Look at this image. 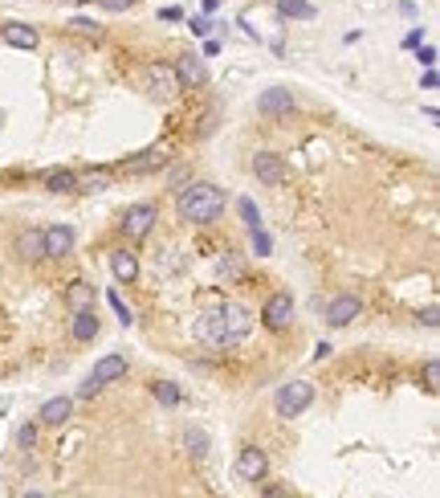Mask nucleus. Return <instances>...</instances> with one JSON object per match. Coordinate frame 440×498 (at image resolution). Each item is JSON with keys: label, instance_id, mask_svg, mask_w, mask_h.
Instances as JSON below:
<instances>
[{"label": "nucleus", "instance_id": "nucleus-21", "mask_svg": "<svg viewBox=\"0 0 440 498\" xmlns=\"http://www.w3.org/2000/svg\"><path fill=\"white\" fill-rule=\"evenodd\" d=\"M278 13L281 17H294V21H310L314 17V4L310 0H278Z\"/></svg>", "mask_w": 440, "mask_h": 498}, {"label": "nucleus", "instance_id": "nucleus-33", "mask_svg": "<svg viewBox=\"0 0 440 498\" xmlns=\"http://www.w3.org/2000/svg\"><path fill=\"white\" fill-rule=\"evenodd\" d=\"M98 4H102L106 13H127V8H131L135 0H98Z\"/></svg>", "mask_w": 440, "mask_h": 498}, {"label": "nucleus", "instance_id": "nucleus-42", "mask_svg": "<svg viewBox=\"0 0 440 498\" xmlns=\"http://www.w3.org/2000/svg\"><path fill=\"white\" fill-rule=\"evenodd\" d=\"M66 4H90V0H66Z\"/></svg>", "mask_w": 440, "mask_h": 498}, {"label": "nucleus", "instance_id": "nucleus-1", "mask_svg": "<svg viewBox=\"0 0 440 498\" xmlns=\"http://www.w3.org/2000/svg\"><path fill=\"white\" fill-rule=\"evenodd\" d=\"M249 327H253V319L241 303H220L216 310H208L200 319V339L212 343V347H236L249 335Z\"/></svg>", "mask_w": 440, "mask_h": 498}, {"label": "nucleus", "instance_id": "nucleus-37", "mask_svg": "<svg viewBox=\"0 0 440 498\" xmlns=\"http://www.w3.org/2000/svg\"><path fill=\"white\" fill-rule=\"evenodd\" d=\"M420 323H424V327H437V323H440V319H437V307L424 310V314H420Z\"/></svg>", "mask_w": 440, "mask_h": 498}, {"label": "nucleus", "instance_id": "nucleus-34", "mask_svg": "<svg viewBox=\"0 0 440 498\" xmlns=\"http://www.w3.org/2000/svg\"><path fill=\"white\" fill-rule=\"evenodd\" d=\"M21 445H24V450H33V445H37V425H24L21 429Z\"/></svg>", "mask_w": 440, "mask_h": 498}, {"label": "nucleus", "instance_id": "nucleus-32", "mask_svg": "<svg viewBox=\"0 0 440 498\" xmlns=\"http://www.w3.org/2000/svg\"><path fill=\"white\" fill-rule=\"evenodd\" d=\"M187 25H192V33H196V37H208V29H212V21H208V17H192Z\"/></svg>", "mask_w": 440, "mask_h": 498}, {"label": "nucleus", "instance_id": "nucleus-27", "mask_svg": "<svg viewBox=\"0 0 440 498\" xmlns=\"http://www.w3.org/2000/svg\"><path fill=\"white\" fill-rule=\"evenodd\" d=\"M241 270H245V265H241V261L232 258V254H225V258H220V278H225V282L241 278Z\"/></svg>", "mask_w": 440, "mask_h": 498}, {"label": "nucleus", "instance_id": "nucleus-40", "mask_svg": "<svg viewBox=\"0 0 440 498\" xmlns=\"http://www.w3.org/2000/svg\"><path fill=\"white\" fill-rule=\"evenodd\" d=\"M220 53V41H204V57H216Z\"/></svg>", "mask_w": 440, "mask_h": 498}, {"label": "nucleus", "instance_id": "nucleus-41", "mask_svg": "<svg viewBox=\"0 0 440 498\" xmlns=\"http://www.w3.org/2000/svg\"><path fill=\"white\" fill-rule=\"evenodd\" d=\"M220 8V0H204V13H216Z\"/></svg>", "mask_w": 440, "mask_h": 498}, {"label": "nucleus", "instance_id": "nucleus-14", "mask_svg": "<svg viewBox=\"0 0 440 498\" xmlns=\"http://www.w3.org/2000/svg\"><path fill=\"white\" fill-rule=\"evenodd\" d=\"M163 164H167V151H159V147H155V151H143L139 160H122V164H118V172L143 176V172H155V167H163Z\"/></svg>", "mask_w": 440, "mask_h": 498}, {"label": "nucleus", "instance_id": "nucleus-12", "mask_svg": "<svg viewBox=\"0 0 440 498\" xmlns=\"http://www.w3.org/2000/svg\"><path fill=\"white\" fill-rule=\"evenodd\" d=\"M41 233H45V258H70L73 254V229L53 225V229H41Z\"/></svg>", "mask_w": 440, "mask_h": 498}, {"label": "nucleus", "instance_id": "nucleus-5", "mask_svg": "<svg viewBox=\"0 0 440 498\" xmlns=\"http://www.w3.org/2000/svg\"><path fill=\"white\" fill-rule=\"evenodd\" d=\"M155 221H159V213H155V205H147V200H139V205H131L127 213H122V233L127 237L143 241L151 229H155Z\"/></svg>", "mask_w": 440, "mask_h": 498}, {"label": "nucleus", "instance_id": "nucleus-28", "mask_svg": "<svg viewBox=\"0 0 440 498\" xmlns=\"http://www.w3.org/2000/svg\"><path fill=\"white\" fill-rule=\"evenodd\" d=\"M249 233H253V249H257V258H265V254L274 249V241H269V233H265L261 225H257V229H249Z\"/></svg>", "mask_w": 440, "mask_h": 498}, {"label": "nucleus", "instance_id": "nucleus-8", "mask_svg": "<svg viewBox=\"0 0 440 498\" xmlns=\"http://www.w3.org/2000/svg\"><path fill=\"white\" fill-rule=\"evenodd\" d=\"M261 319H265L269 331H285L290 319H294V298H290V294H269V303H265V310H261Z\"/></svg>", "mask_w": 440, "mask_h": 498}, {"label": "nucleus", "instance_id": "nucleus-10", "mask_svg": "<svg viewBox=\"0 0 440 498\" xmlns=\"http://www.w3.org/2000/svg\"><path fill=\"white\" fill-rule=\"evenodd\" d=\"M253 176L261 180V184H281V180H285V164H281V155H274V151L253 155Z\"/></svg>", "mask_w": 440, "mask_h": 498}, {"label": "nucleus", "instance_id": "nucleus-36", "mask_svg": "<svg viewBox=\"0 0 440 498\" xmlns=\"http://www.w3.org/2000/svg\"><path fill=\"white\" fill-rule=\"evenodd\" d=\"M440 78H437V70H432V66H428V70H424V78H420V86H424V90H432V86H437Z\"/></svg>", "mask_w": 440, "mask_h": 498}, {"label": "nucleus", "instance_id": "nucleus-38", "mask_svg": "<svg viewBox=\"0 0 440 498\" xmlns=\"http://www.w3.org/2000/svg\"><path fill=\"white\" fill-rule=\"evenodd\" d=\"M159 17H163V21H180V17H184V13H180V8H176V4H167V8H163Z\"/></svg>", "mask_w": 440, "mask_h": 498}, {"label": "nucleus", "instance_id": "nucleus-17", "mask_svg": "<svg viewBox=\"0 0 440 498\" xmlns=\"http://www.w3.org/2000/svg\"><path fill=\"white\" fill-rule=\"evenodd\" d=\"M70 413H73L70 396H53V401L41 404V421H45V425H66V421H70Z\"/></svg>", "mask_w": 440, "mask_h": 498}, {"label": "nucleus", "instance_id": "nucleus-9", "mask_svg": "<svg viewBox=\"0 0 440 498\" xmlns=\"http://www.w3.org/2000/svg\"><path fill=\"white\" fill-rule=\"evenodd\" d=\"M359 310H363V303H359L355 294H339V298L326 307V323H330V327H347L350 319H359Z\"/></svg>", "mask_w": 440, "mask_h": 498}, {"label": "nucleus", "instance_id": "nucleus-20", "mask_svg": "<svg viewBox=\"0 0 440 498\" xmlns=\"http://www.w3.org/2000/svg\"><path fill=\"white\" fill-rule=\"evenodd\" d=\"M45 188L49 192H78V172H70V167H53V172H45Z\"/></svg>", "mask_w": 440, "mask_h": 498}, {"label": "nucleus", "instance_id": "nucleus-6", "mask_svg": "<svg viewBox=\"0 0 440 498\" xmlns=\"http://www.w3.org/2000/svg\"><path fill=\"white\" fill-rule=\"evenodd\" d=\"M143 82H147V90L155 98H176L184 86H180V78H176V70L171 66H163V62H151L147 70H143Z\"/></svg>", "mask_w": 440, "mask_h": 498}, {"label": "nucleus", "instance_id": "nucleus-25", "mask_svg": "<svg viewBox=\"0 0 440 498\" xmlns=\"http://www.w3.org/2000/svg\"><path fill=\"white\" fill-rule=\"evenodd\" d=\"M236 213H241V221H245L249 229H257V225H261V213H257V205L249 200V196H241V200H236Z\"/></svg>", "mask_w": 440, "mask_h": 498}, {"label": "nucleus", "instance_id": "nucleus-35", "mask_svg": "<svg viewBox=\"0 0 440 498\" xmlns=\"http://www.w3.org/2000/svg\"><path fill=\"white\" fill-rule=\"evenodd\" d=\"M420 66H437V49H432V46L420 49Z\"/></svg>", "mask_w": 440, "mask_h": 498}, {"label": "nucleus", "instance_id": "nucleus-30", "mask_svg": "<svg viewBox=\"0 0 440 498\" xmlns=\"http://www.w3.org/2000/svg\"><path fill=\"white\" fill-rule=\"evenodd\" d=\"M70 29H73V33H86V37H98V25H94L90 17H73Z\"/></svg>", "mask_w": 440, "mask_h": 498}, {"label": "nucleus", "instance_id": "nucleus-39", "mask_svg": "<svg viewBox=\"0 0 440 498\" xmlns=\"http://www.w3.org/2000/svg\"><path fill=\"white\" fill-rule=\"evenodd\" d=\"M420 37H424V33H420V29H412V33L404 37V46H408V49H416V46H420Z\"/></svg>", "mask_w": 440, "mask_h": 498}, {"label": "nucleus", "instance_id": "nucleus-26", "mask_svg": "<svg viewBox=\"0 0 440 498\" xmlns=\"http://www.w3.org/2000/svg\"><path fill=\"white\" fill-rule=\"evenodd\" d=\"M155 396H159V404H167V408L180 404V384H167V380H163V384H155Z\"/></svg>", "mask_w": 440, "mask_h": 498}, {"label": "nucleus", "instance_id": "nucleus-24", "mask_svg": "<svg viewBox=\"0 0 440 498\" xmlns=\"http://www.w3.org/2000/svg\"><path fill=\"white\" fill-rule=\"evenodd\" d=\"M111 184V172H90V176H78V188L82 192H102Z\"/></svg>", "mask_w": 440, "mask_h": 498}, {"label": "nucleus", "instance_id": "nucleus-19", "mask_svg": "<svg viewBox=\"0 0 440 498\" xmlns=\"http://www.w3.org/2000/svg\"><path fill=\"white\" fill-rule=\"evenodd\" d=\"M176 78H180V86H200V82H204V62H200L196 53L180 57V66H176Z\"/></svg>", "mask_w": 440, "mask_h": 498}, {"label": "nucleus", "instance_id": "nucleus-3", "mask_svg": "<svg viewBox=\"0 0 440 498\" xmlns=\"http://www.w3.org/2000/svg\"><path fill=\"white\" fill-rule=\"evenodd\" d=\"M127 376V356H102L98 364H94V372L86 376V384L78 388V396L82 401H90V396H98L106 384H115V380Z\"/></svg>", "mask_w": 440, "mask_h": 498}, {"label": "nucleus", "instance_id": "nucleus-31", "mask_svg": "<svg viewBox=\"0 0 440 498\" xmlns=\"http://www.w3.org/2000/svg\"><path fill=\"white\" fill-rule=\"evenodd\" d=\"M424 380H428V388L437 392V380H440V364H437V359H428V364H424Z\"/></svg>", "mask_w": 440, "mask_h": 498}, {"label": "nucleus", "instance_id": "nucleus-16", "mask_svg": "<svg viewBox=\"0 0 440 498\" xmlns=\"http://www.w3.org/2000/svg\"><path fill=\"white\" fill-rule=\"evenodd\" d=\"M98 327H102V323H98V314H94L90 307L86 310H73V339H78V343H90L94 335H98Z\"/></svg>", "mask_w": 440, "mask_h": 498}, {"label": "nucleus", "instance_id": "nucleus-7", "mask_svg": "<svg viewBox=\"0 0 440 498\" xmlns=\"http://www.w3.org/2000/svg\"><path fill=\"white\" fill-rule=\"evenodd\" d=\"M265 470H269V457H265V450L245 445V450L236 453V478H241V482H261V478H265Z\"/></svg>", "mask_w": 440, "mask_h": 498}, {"label": "nucleus", "instance_id": "nucleus-18", "mask_svg": "<svg viewBox=\"0 0 440 498\" xmlns=\"http://www.w3.org/2000/svg\"><path fill=\"white\" fill-rule=\"evenodd\" d=\"M111 270H115L118 282H135L139 278V258L127 254V249H118V254H111Z\"/></svg>", "mask_w": 440, "mask_h": 498}, {"label": "nucleus", "instance_id": "nucleus-13", "mask_svg": "<svg viewBox=\"0 0 440 498\" xmlns=\"http://www.w3.org/2000/svg\"><path fill=\"white\" fill-rule=\"evenodd\" d=\"M0 37H4V46H13V49H33V46H37V29L24 25V21L0 25Z\"/></svg>", "mask_w": 440, "mask_h": 498}, {"label": "nucleus", "instance_id": "nucleus-4", "mask_svg": "<svg viewBox=\"0 0 440 498\" xmlns=\"http://www.w3.org/2000/svg\"><path fill=\"white\" fill-rule=\"evenodd\" d=\"M310 404H314V384H310V380H290V384H281L278 396H274L278 417H298Z\"/></svg>", "mask_w": 440, "mask_h": 498}, {"label": "nucleus", "instance_id": "nucleus-23", "mask_svg": "<svg viewBox=\"0 0 440 498\" xmlns=\"http://www.w3.org/2000/svg\"><path fill=\"white\" fill-rule=\"evenodd\" d=\"M184 445H187L192 457H204V453H208V433H204V429H187Z\"/></svg>", "mask_w": 440, "mask_h": 498}, {"label": "nucleus", "instance_id": "nucleus-15", "mask_svg": "<svg viewBox=\"0 0 440 498\" xmlns=\"http://www.w3.org/2000/svg\"><path fill=\"white\" fill-rule=\"evenodd\" d=\"M17 254L29 258V261L45 258V233H41V229H24L21 237H17Z\"/></svg>", "mask_w": 440, "mask_h": 498}, {"label": "nucleus", "instance_id": "nucleus-22", "mask_svg": "<svg viewBox=\"0 0 440 498\" xmlns=\"http://www.w3.org/2000/svg\"><path fill=\"white\" fill-rule=\"evenodd\" d=\"M66 303H70L73 310H86L94 303V286L90 282H73L70 290H66Z\"/></svg>", "mask_w": 440, "mask_h": 498}, {"label": "nucleus", "instance_id": "nucleus-2", "mask_svg": "<svg viewBox=\"0 0 440 498\" xmlns=\"http://www.w3.org/2000/svg\"><path fill=\"white\" fill-rule=\"evenodd\" d=\"M176 209H180V221H187V225H212L225 213V192L216 184H208V180H196V184L180 188Z\"/></svg>", "mask_w": 440, "mask_h": 498}, {"label": "nucleus", "instance_id": "nucleus-29", "mask_svg": "<svg viewBox=\"0 0 440 498\" xmlns=\"http://www.w3.org/2000/svg\"><path fill=\"white\" fill-rule=\"evenodd\" d=\"M106 298H111V307H115L118 323H122V327H131V307H127V303H122V298H118V290H111V294H106Z\"/></svg>", "mask_w": 440, "mask_h": 498}, {"label": "nucleus", "instance_id": "nucleus-11", "mask_svg": "<svg viewBox=\"0 0 440 498\" xmlns=\"http://www.w3.org/2000/svg\"><path fill=\"white\" fill-rule=\"evenodd\" d=\"M257 111H261V115H269V119L290 115V111H294V95H290V90H281V86H274V90H265V95L257 98Z\"/></svg>", "mask_w": 440, "mask_h": 498}]
</instances>
